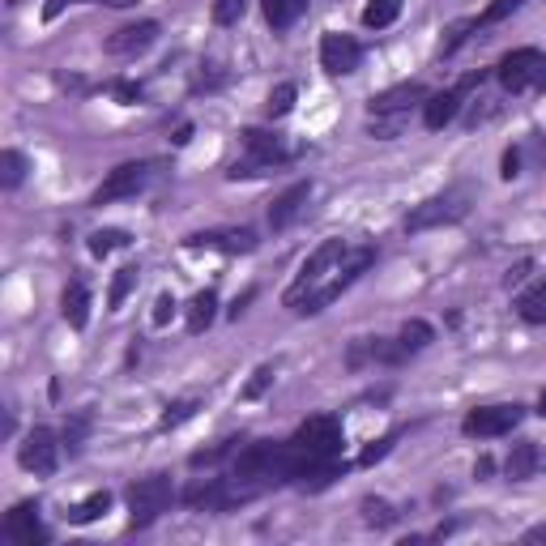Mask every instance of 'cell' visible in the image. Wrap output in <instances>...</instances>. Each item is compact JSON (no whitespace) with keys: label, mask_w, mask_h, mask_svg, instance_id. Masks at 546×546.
<instances>
[{"label":"cell","mask_w":546,"mask_h":546,"mask_svg":"<svg viewBox=\"0 0 546 546\" xmlns=\"http://www.w3.org/2000/svg\"><path fill=\"white\" fill-rule=\"evenodd\" d=\"M372 261H376V248H350L346 239H325V244L299 265V278L291 282V291L282 295V303L299 316L325 312L337 295L350 291V286L363 278Z\"/></svg>","instance_id":"1"},{"label":"cell","mask_w":546,"mask_h":546,"mask_svg":"<svg viewBox=\"0 0 546 546\" xmlns=\"http://www.w3.org/2000/svg\"><path fill=\"white\" fill-rule=\"evenodd\" d=\"M470 205H474V192L465 188V184H457V188H444V192H436V197H427V201H419L414 210L406 214V235H423V231H440V227H457V222L470 214Z\"/></svg>","instance_id":"2"},{"label":"cell","mask_w":546,"mask_h":546,"mask_svg":"<svg viewBox=\"0 0 546 546\" xmlns=\"http://www.w3.org/2000/svg\"><path fill=\"white\" fill-rule=\"evenodd\" d=\"M244 158H235L227 180H252V175H265V171H278L282 163H291V150L278 133H265V128H244Z\"/></svg>","instance_id":"3"},{"label":"cell","mask_w":546,"mask_h":546,"mask_svg":"<svg viewBox=\"0 0 546 546\" xmlns=\"http://www.w3.org/2000/svg\"><path fill=\"white\" fill-rule=\"evenodd\" d=\"M495 82L504 94H542L546 90V52L538 47H517L495 64Z\"/></svg>","instance_id":"4"},{"label":"cell","mask_w":546,"mask_h":546,"mask_svg":"<svg viewBox=\"0 0 546 546\" xmlns=\"http://www.w3.org/2000/svg\"><path fill=\"white\" fill-rule=\"evenodd\" d=\"M124 500H128V512H133V529H146L171 508L175 487H171L167 474H150V478H137Z\"/></svg>","instance_id":"5"},{"label":"cell","mask_w":546,"mask_h":546,"mask_svg":"<svg viewBox=\"0 0 546 546\" xmlns=\"http://www.w3.org/2000/svg\"><path fill=\"white\" fill-rule=\"evenodd\" d=\"M521 419H525V406H517V401H495V406H474L461 419V431L470 440H500L508 431H517Z\"/></svg>","instance_id":"6"},{"label":"cell","mask_w":546,"mask_h":546,"mask_svg":"<svg viewBox=\"0 0 546 546\" xmlns=\"http://www.w3.org/2000/svg\"><path fill=\"white\" fill-rule=\"evenodd\" d=\"M158 163H150V158H137V163H120L107 171V180L94 188L90 205H111V201H124V197H137L141 188H146L154 180Z\"/></svg>","instance_id":"7"},{"label":"cell","mask_w":546,"mask_h":546,"mask_svg":"<svg viewBox=\"0 0 546 546\" xmlns=\"http://www.w3.org/2000/svg\"><path fill=\"white\" fill-rule=\"evenodd\" d=\"M291 440L303 448V453H312V457H337V453H342V444H346L342 419H337V414H312V419H303L295 427Z\"/></svg>","instance_id":"8"},{"label":"cell","mask_w":546,"mask_h":546,"mask_svg":"<svg viewBox=\"0 0 546 546\" xmlns=\"http://www.w3.org/2000/svg\"><path fill=\"white\" fill-rule=\"evenodd\" d=\"M483 82H487V73H470V77H461L457 86H448V90H440V94H427V103H423V124L431 128V133H440L444 124H453L457 111H461V103L470 99V90H478Z\"/></svg>","instance_id":"9"},{"label":"cell","mask_w":546,"mask_h":546,"mask_svg":"<svg viewBox=\"0 0 546 546\" xmlns=\"http://www.w3.org/2000/svg\"><path fill=\"white\" fill-rule=\"evenodd\" d=\"M60 436L52 427H35L30 436L18 444V465L26 474H35V478H52L56 474V465H60Z\"/></svg>","instance_id":"10"},{"label":"cell","mask_w":546,"mask_h":546,"mask_svg":"<svg viewBox=\"0 0 546 546\" xmlns=\"http://www.w3.org/2000/svg\"><path fill=\"white\" fill-rule=\"evenodd\" d=\"M359 60H363V47L355 35H342V30H325V35H320V69L329 77L355 73Z\"/></svg>","instance_id":"11"},{"label":"cell","mask_w":546,"mask_h":546,"mask_svg":"<svg viewBox=\"0 0 546 546\" xmlns=\"http://www.w3.org/2000/svg\"><path fill=\"white\" fill-rule=\"evenodd\" d=\"M410 359V350L397 342V337H355L346 350V367L350 372H359V367L367 363H384V367H397V363H406Z\"/></svg>","instance_id":"12"},{"label":"cell","mask_w":546,"mask_h":546,"mask_svg":"<svg viewBox=\"0 0 546 546\" xmlns=\"http://www.w3.org/2000/svg\"><path fill=\"white\" fill-rule=\"evenodd\" d=\"M308 201H312V180H299V184H291L286 192H278L273 205H269V231L295 227V218L308 210Z\"/></svg>","instance_id":"13"},{"label":"cell","mask_w":546,"mask_h":546,"mask_svg":"<svg viewBox=\"0 0 546 546\" xmlns=\"http://www.w3.org/2000/svg\"><path fill=\"white\" fill-rule=\"evenodd\" d=\"M427 103V90L423 82H401L384 94H372V103H367V116H406L410 107Z\"/></svg>","instance_id":"14"},{"label":"cell","mask_w":546,"mask_h":546,"mask_svg":"<svg viewBox=\"0 0 546 546\" xmlns=\"http://www.w3.org/2000/svg\"><path fill=\"white\" fill-rule=\"evenodd\" d=\"M5 538H13L18 546H39L47 542V529L39 521V504H13L9 517H5Z\"/></svg>","instance_id":"15"},{"label":"cell","mask_w":546,"mask_h":546,"mask_svg":"<svg viewBox=\"0 0 546 546\" xmlns=\"http://www.w3.org/2000/svg\"><path fill=\"white\" fill-rule=\"evenodd\" d=\"M158 22H137V26H124V30H116V35L107 39V52L111 56H120V60H128V56H141V52H150V47L158 43Z\"/></svg>","instance_id":"16"},{"label":"cell","mask_w":546,"mask_h":546,"mask_svg":"<svg viewBox=\"0 0 546 546\" xmlns=\"http://www.w3.org/2000/svg\"><path fill=\"white\" fill-rule=\"evenodd\" d=\"M188 248H218V252H252L256 248V235L248 227H231V231H197V235H188Z\"/></svg>","instance_id":"17"},{"label":"cell","mask_w":546,"mask_h":546,"mask_svg":"<svg viewBox=\"0 0 546 546\" xmlns=\"http://www.w3.org/2000/svg\"><path fill=\"white\" fill-rule=\"evenodd\" d=\"M538 470H546V453H542V448L534 440L512 444V453L504 461V474L512 478V483H525V478H534Z\"/></svg>","instance_id":"18"},{"label":"cell","mask_w":546,"mask_h":546,"mask_svg":"<svg viewBox=\"0 0 546 546\" xmlns=\"http://www.w3.org/2000/svg\"><path fill=\"white\" fill-rule=\"evenodd\" d=\"M60 316L69 320V329H77V333L90 325V291H86V282H69V286H64Z\"/></svg>","instance_id":"19"},{"label":"cell","mask_w":546,"mask_h":546,"mask_svg":"<svg viewBox=\"0 0 546 546\" xmlns=\"http://www.w3.org/2000/svg\"><path fill=\"white\" fill-rule=\"evenodd\" d=\"M517 316L525 320V325H546V278L529 282L517 295Z\"/></svg>","instance_id":"20"},{"label":"cell","mask_w":546,"mask_h":546,"mask_svg":"<svg viewBox=\"0 0 546 546\" xmlns=\"http://www.w3.org/2000/svg\"><path fill=\"white\" fill-rule=\"evenodd\" d=\"M107 508H111V491H90L82 504H73L69 512H64V521H69V525H90V521L107 517Z\"/></svg>","instance_id":"21"},{"label":"cell","mask_w":546,"mask_h":546,"mask_svg":"<svg viewBox=\"0 0 546 546\" xmlns=\"http://www.w3.org/2000/svg\"><path fill=\"white\" fill-rule=\"evenodd\" d=\"M214 316H218V295L214 291H197L188 303V333H205L214 325Z\"/></svg>","instance_id":"22"},{"label":"cell","mask_w":546,"mask_h":546,"mask_svg":"<svg viewBox=\"0 0 546 546\" xmlns=\"http://www.w3.org/2000/svg\"><path fill=\"white\" fill-rule=\"evenodd\" d=\"M303 5H308V0H261V13L273 30H291L299 22Z\"/></svg>","instance_id":"23"},{"label":"cell","mask_w":546,"mask_h":546,"mask_svg":"<svg viewBox=\"0 0 546 546\" xmlns=\"http://www.w3.org/2000/svg\"><path fill=\"white\" fill-rule=\"evenodd\" d=\"M401 5H406V0H367V5H363V26L367 30L393 26L401 18Z\"/></svg>","instance_id":"24"},{"label":"cell","mask_w":546,"mask_h":546,"mask_svg":"<svg viewBox=\"0 0 546 546\" xmlns=\"http://www.w3.org/2000/svg\"><path fill=\"white\" fill-rule=\"evenodd\" d=\"M137 282H141V269H137V265L116 269V278H111V291H107V308H111V312H120V308H124V299L137 291Z\"/></svg>","instance_id":"25"},{"label":"cell","mask_w":546,"mask_h":546,"mask_svg":"<svg viewBox=\"0 0 546 546\" xmlns=\"http://www.w3.org/2000/svg\"><path fill=\"white\" fill-rule=\"evenodd\" d=\"M26 171H30V163H26L22 150H0V188H5V192L22 188Z\"/></svg>","instance_id":"26"},{"label":"cell","mask_w":546,"mask_h":546,"mask_svg":"<svg viewBox=\"0 0 546 546\" xmlns=\"http://www.w3.org/2000/svg\"><path fill=\"white\" fill-rule=\"evenodd\" d=\"M295 99H299V86H295V82L273 86V90H269V99H265V116H269V120L291 116V111H295Z\"/></svg>","instance_id":"27"},{"label":"cell","mask_w":546,"mask_h":546,"mask_svg":"<svg viewBox=\"0 0 546 546\" xmlns=\"http://www.w3.org/2000/svg\"><path fill=\"white\" fill-rule=\"evenodd\" d=\"M397 342H401V346H406L410 355H414V350H423V346H431V342H436V329H431L427 320H419V316H414V320H406V325H401Z\"/></svg>","instance_id":"28"},{"label":"cell","mask_w":546,"mask_h":546,"mask_svg":"<svg viewBox=\"0 0 546 546\" xmlns=\"http://www.w3.org/2000/svg\"><path fill=\"white\" fill-rule=\"evenodd\" d=\"M363 521L372 525V529H389V525L401 521V512H397L389 500H376V495H367V500H363Z\"/></svg>","instance_id":"29"},{"label":"cell","mask_w":546,"mask_h":546,"mask_svg":"<svg viewBox=\"0 0 546 546\" xmlns=\"http://www.w3.org/2000/svg\"><path fill=\"white\" fill-rule=\"evenodd\" d=\"M120 248H128V231H120V227H107V231H94L90 235V256H111V252H120Z\"/></svg>","instance_id":"30"},{"label":"cell","mask_w":546,"mask_h":546,"mask_svg":"<svg viewBox=\"0 0 546 546\" xmlns=\"http://www.w3.org/2000/svg\"><path fill=\"white\" fill-rule=\"evenodd\" d=\"M406 120H410V111H406V116H372V120H367V137H376V141H393V137H401V128H406Z\"/></svg>","instance_id":"31"},{"label":"cell","mask_w":546,"mask_h":546,"mask_svg":"<svg viewBox=\"0 0 546 546\" xmlns=\"http://www.w3.org/2000/svg\"><path fill=\"white\" fill-rule=\"evenodd\" d=\"M525 5V0H491V5L483 9V18H474L478 22V30H487V26H495V22H504V18H512Z\"/></svg>","instance_id":"32"},{"label":"cell","mask_w":546,"mask_h":546,"mask_svg":"<svg viewBox=\"0 0 546 546\" xmlns=\"http://www.w3.org/2000/svg\"><path fill=\"white\" fill-rule=\"evenodd\" d=\"M197 410H201V401H192V397H188V401H171V406L163 410V431H171V427L188 423Z\"/></svg>","instance_id":"33"},{"label":"cell","mask_w":546,"mask_h":546,"mask_svg":"<svg viewBox=\"0 0 546 546\" xmlns=\"http://www.w3.org/2000/svg\"><path fill=\"white\" fill-rule=\"evenodd\" d=\"M239 444H244V440H222L214 448H201V453H192V470H201V465H218L222 457H231Z\"/></svg>","instance_id":"34"},{"label":"cell","mask_w":546,"mask_h":546,"mask_svg":"<svg viewBox=\"0 0 546 546\" xmlns=\"http://www.w3.org/2000/svg\"><path fill=\"white\" fill-rule=\"evenodd\" d=\"M269 384H273V367H256L252 380L244 384V389H239V397H244V401H256V397L269 393Z\"/></svg>","instance_id":"35"},{"label":"cell","mask_w":546,"mask_h":546,"mask_svg":"<svg viewBox=\"0 0 546 546\" xmlns=\"http://www.w3.org/2000/svg\"><path fill=\"white\" fill-rule=\"evenodd\" d=\"M227 82V73H222V64H201V73L192 77V90H218Z\"/></svg>","instance_id":"36"},{"label":"cell","mask_w":546,"mask_h":546,"mask_svg":"<svg viewBox=\"0 0 546 546\" xmlns=\"http://www.w3.org/2000/svg\"><path fill=\"white\" fill-rule=\"evenodd\" d=\"M244 18V0H214V22L218 26H235Z\"/></svg>","instance_id":"37"},{"label":"cell","mask_w":546,"mask_h":546,"mask_svg":"<svg viewBox=\"0 0 546 546\" xmlns=\"http://www.w3.org/2000/svg\"><path fill=\"white\" fill-rule=\"evenodd\" d=\"M521 163H525V146H508L504 150V163H500V175H504V180H517Z\"/></svg>","instance_id":"38"},{"label":"cell","mask_w":546,"mask_h":546,"mask_svg":"<svg viewBox=\"0 0 546 546\" xmlns=\"http://www.w3.org/2000/svg\"><path fill=\"white\" fill-rule=\"evenodd\" d=\"M470 30H478V22H457L453 30H448V39H444V47H440V52H444V56H453L457 47H461L465 39H470Z\"/></svg>","instance_id":"39"},{"label":"cell","mask_w":546,"mask_h":546,"mask_svg":"<svg viewBox=\"0 0 546 546\" xmlns=\"http://www.w3.org/2000/svg\"><path fill=\"white\" fill-rule=\"evenodd\" d=\"M107 90H111V94H116V103H124V107H133V103H141V86H137V82H124V77H120V82H111Z\"/></svg>","instance_id":"40"},{"label":"cell","mask_w":546,"mask_h":546,"mask_svg":"<svg viewBox=\"0 0 546 546\" xmlns=\"http://www.w3.org/2000/svg\"><path fill=\"white\" fill-rule=\"evenodd\" d=\"M397 444V431H393V436H384V440H376L372 448H363V457H359V465H376L380 457H389V448Z\"/></svg>","instance_id":"41"},{"label":"cell","mask_w":546,"mask_h":546,"mask_svg":"<svg viewBox=\"0 0 546 546\" xmlns=\"http://www.w3.org/2000/svg\"><path fill=\"white\" fill-rule=\"evenodd\" d=\"M175 308H180V303H175V295H158V299H154V316H150V320H154L158 329H163L167 320L175 316Z\"/></svg>","instance_id":"42"},{"label":"cell","mask_w":546,"mask_h":546,"mask_svg":"<svg viewBox=\"0 0 546 546\" xmlns=\"http://www.w3.org/2000/svg\"><path fill=\"white\" fill-rule=\"evenodd\" d=\"M82 431H86V419H77V423L64 427V448H69V453H77V448H82Z\"/></svg>","instance_id":"43"},{"label":"cell","mask_w":546,"mask_h":546,"mask_svg":"<svg viewBox=\"0 0 546 546\" xmlns=\"http://www.w3.org/2000/svg\"><path fill=\"white\" fill-rule=\"evenodd\" d=\"M69 5H90V0H47V5H43V18L52 22V18H60V13L69 9ZM94 5H99V0H94Z\"/></svg>","instance_id":"44"},{"label":"cell","mask_w":546,"mask_h":546,"mask_svg":"<svg viewBox=\"0 0 546 546\" xmlns=\"http://www.w3.org/2000/svg\"><path fill=\"white\" fill-rule=\"evenodd\" d=\"M529 269H534L529 261H521V265H512V269H508V278H504L508 291H512V286H521V282H525V273H529Z\"/></svg>","instance_id":"45"},{"label":"cell","mask_w":546,"mask_h":546,"mask_svg":"<svg viewBox=\"0 0 546 546\" xmlns=\"http://www.w3.org/2000/svg\"><path fill=\"white\" fill-rule=\"evenodd\" d=\"M175 146H188V141H192V124H180V128H175Z\"/></svg>","instance_id":"46"},{"label":"cell","mask_w":546,"mask_h":546,"mask_svg":"<svg viewBox=\"0 0 546 546\" xmlns=\"http://www.w3.org/2000/svg\"><path fill=\"white\" fill-rule=\"evenodd\" d=\"M99 5H107V9H128V5H141V0H99Z\"/></svg>","instance_id":"47"},{"label":"cell","mask_w":546,"mask_h":546,"mask_svg":"<svg viewBox=\"0 0 546 546\" xmlns=\"http://www.w3.org/2000/svg\"><path fill=\"white\" fill-rule=\"evenodd\" d=\"M474 474H478V478H487V474H491V457L478 461V465H474Z\"/></svg>","instance_id":"48"},{"label":"cell","mask_w":546,"mask_h":546,"mask_svg":"<svg viewBox=\"0 0 546 546\" xmlns=\"http://www.w3.org/2000/svg\"><path fill=\"white\" fill-rule=\"evenodd\" d=\"M529 542H546V525H538V529H529V534H525Z\"/></svg>","instance_id":"49"},{"label":"cell","mask_w":546,"mask_h":546,"mask_svg":"<svg viewBox=\"0 0 546 546\" xmlns=\"http://www.w3.org/2000/svg\"><path fill=\"white\" fill-rule=\"evenodd\" d=\"M538 414H542V419H546V389H542V397H538Z\"/></svg>","instance_id":"50"},{"label":"cell","mask_w":546,"mask_h":546,"mask_svg":"<svg viewBox=\"0 0 546 546\" xmlns=\"http://www.w3.org/2000/svg\"><path fill=\"white\" fill-rule=\"evenodd\" d=\"M5 5H22V0H5Z\"/></svg>","instance_id":"51"}]
</instances>
